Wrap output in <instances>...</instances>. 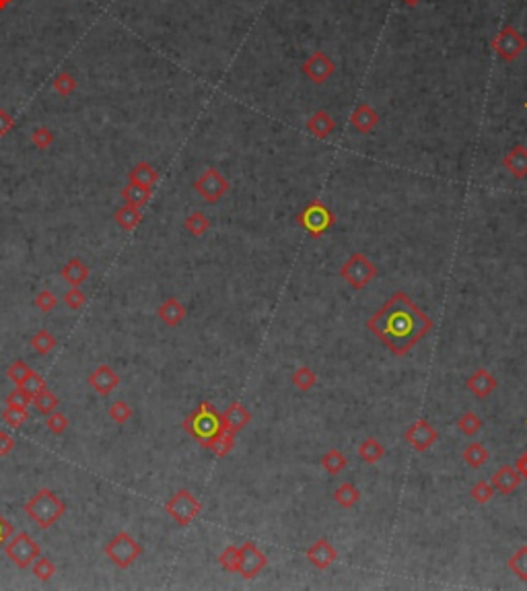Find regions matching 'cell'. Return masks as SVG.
I'll return each mask as SVG.
<instances>
[{
	"label": "cell",
	"instance_id": "6da1fadb",
	"mask_svg": "<svg viewBox=\"0 0 527 591\" xmlns=\"http://www.w3.org/2000/svg\"><path fill=\"white\" fill-rule=\"evenodd\" d=\"M433 328V320L404 291L394 293L367 322V330H371V334H375L396 357L408 355Z\"/></svg>",
	"mask_w": 527,
	"mask_h": 591
},
{
	"label": "cell",
	"instance_id": "7a4b0ae2",
	"mask_svg": "<svg viewBox=\"0 0 527 591\" xmlns=\"http://www.w3.org/2000/svg\"><path fill=\"white\" fill-rule=\"evenodd\" d=\"M183 429L188 435H192L202 447H208L223 431V414L210 404V402H202L186 421H183Z\"/></svg>",
	"mask_w": 527,
	"mask_h": 591
},
{
	"label": "cell",
	"instance_id": "3957f363",
	"mask_svg": "<svg viewBox=\"0 0 527 591\" xmlns=\"http://www.w3.org/2000/svg\"><path fill=\"white\" fill-rule=\"evenodd\" d=\"M25 513L29 520H33L41 530L52 528L64 513L66 505L58 499V495L49 489H39L27 503H25Z\"/></svg>",
	"mask_w": 527,
	"mask_h": 591
},
{
	"label": "cell",
	"instance_id": "277c9868",
	"mask_svg": "<svg viewBox=\"0 0 527 591\" xmlns=\"http://www.w3.org/2000/svg\"><path fill=\"white\" fill-rule=\"evenodd\" d=\"M297 223L299 227L313 239L322 237L324 233H328L334 223H336V214L330 210V206L322 200H311L299 214H297Z\"/></svg>",
	"mask_w": 527,
	"mask_h": 591
},
{
	"label": "cell",
	"instance_id": "5b68a950",
	"mask_svg": "<svg viewBox=\"0 0 527 591\" xmlns=\"http://www.w3.org/2000/svg\"><path fill=\"white\" fill-rule=\"evenodd\" d=\"M105 555L117 569H128L140 559L142 546L128 532H120L105 544Z\"/></svg>",
	"mask_w": 527,
	"mask_h": 591
},
{
	"label": "cell",
	"instance_id": "8992f818",
	"mask_svg": "<svg viewBox=\"0 0 527 591\" xmlns=\"http://www.w3.org/2000/svg\"><path fill=\"white\" fill-rule=\"evenodd\" d=\"M340 276L350 285V289L361 291L371 280L377 278V266L365 254H352L340 268Z\"/></svg>",
	"mask_w": 527,
	"mask_h": 591
},
{
	"label": "cell",
	"instance_id": "52a82bcc",
	"mask_svg": "<svg viewBox=\"0 0 527 591\" xmlns=\"http://www.w3.org/2000/svg\"><path fill=\"white\" fill-rule=\"evenodd\" d=\"M165 511L169 513V517L181 526V528H188L202 511V503L186 489L177 491L167 503H165Z\"/></svg>",
	"mask_w": 527,
	"mask_h": 591
},
{
	"label": "cell",
	"instance_id": "ba28073f",
	"mask_svg": "<svg viewBox=\"0 0 527 591\" xmlns=\"http://www.w3.org/2000/svg\"><path fill=\"white\" fill-rule=\"evenodd\" d=\"M4 553L16 569H27L37 557H41V546L29 534L21 532L16 536L12 534V538L4 544Z\"/></svg>",
	"mask_w": 527,
	"mask_h": 591
},
{
	"label": "cell",
	"instance_id": "9c48e42d",
	"mask_svg": "<svg viewBox=\"0 0 527 591\" xmlns=\"http://www.w3.org/2000/svg\"><path fill=\"white\" fill-rule=\"evenodd\" d=\"M493 49L503 62H515L527 49V39L513 25H505L493 39Z\"/></svg>",
	"mask_w": 527,
	"mask_h": 591
},
{
	"label": "cell",
	"instance_id": "30bf717a",
	"mask_svg": "<svg viewBox=\"0 0 527 591\" xmlns=\"http://www.w3.org/2000/svg\"><path fill=\"white\" fill-rule=\"evenodd\" d=\"M229 179L216 167H206L194 181V190L208 204H216L229 192Z\"/></svg>",
	"mask_w": 527,
	"mask_h": 591
},
{
	"label": "cell",
	"instance_id": "8fae6325",
	"mask_svg": "<svg viewBox=\"0 0 527 591\" xmlns=\"http://www.w3.org/2000/svg\"><path fill=\"white\" fill-rule=\"evenodd\" d=\"M301 70H303V74H305L313 85H324V82H328V80L332 78V74L336 72V64H334V60H332L326 52L315 49V52L303 62Z\"/></svg>",
	"mask_w": 527,
	"mask_h": 591
},
{
	"label": "cell",
	"instance_id": "7c38bea8",
	"mask_svg": "<svg viewBox=\"0 0 527 591\" xmlns=\"http://www.w3.org/2000/svg\"><path fill=\"white\" fill-rule=\"evenodd\" d=\"M268 565V559L266 555L254 544V542H245L241 548H239V567H237V573L243 577V579H254L256 575H260Z\"/></svg>",
	"mask_w": 527,
	"mask_h": 591
},
{
	"label": "cell",
	"instance_id": "4fadbf2b",
	"mask_svg": "<svg viewBox=\"0 0 527 591\" xmlns=\"http://www.w3.org/2000/svg\"><path fill=\"white\" fill-rule=\"evenodd\" d=\"M404 439H406L416 451L425 454V451H429V449L437 443L439 433H437V429H435L429 421L418 419V421L404 433Z\"/></svg>",
	"mask_w": 527,
	"mask_h": 591
},
{
	"label": "cell",
	"instance_id": "5bb4252c",
	"mask_svg": "<svg viewBox=\"0 0 527 591\" xmlns=\"http://www.w3.org/2000/svg\"><path fill=\"white\" fill-rule=\"evenodd\" d=\"M305 555H307V561H309L315 569H319V571L330 569V567L336 563V559H338V550H336L326 538L313 542V544L307 548Z\"/></svg>",
	"mask_w": 527,
	"mask_h": 591
},
{
	"label": "cell",
	"instance_id": "9a60e30c",
	"mask_svg": "<svg viewBox=\"0 0 527 591\" xmlns=\"http://www.w3.org/2000/svg\"><path fill=\"white\" fill-rule=\"evenodd\" d=\"M377 124H379V113L369 103H359L350 113V126L359 134H371L377 128Z\"/></svg>",
	"mask_w": 527,
	"mask_h": 591
},
{
	"label": "cell",
	"instance_id": "2e32d148",
	"mask_svg": "<svg viewBox=\"0 0 527 591\" xmlns=\"http://www.w3.org/2000/svg\"><path fill=\"white\" fill-rule=\"evenodd\" d=\"M120 383V377L109 365H99L91 375H89V386L99 394V396H109Z\"/></svg>",
	"mask_w": 527,
	"mask_h": 591
},
{
	"label": "cell",
	"instance_id": "e0dca14e",
	"mask_svg": "<svg viewBox=\"0 0 527 591\" xmlns=\"http://www.w3.org/2000/svg\"><path fill=\"white\" fill-rule=\"evenodd\" d=\"M497 386H499V381H497V377L491 373V371H486V369H476L468 379H466V388L476 396V398H489L495 390H497Z\"/></svg>",
	"mask_w": 527,
	"mask_h": 591
},
{
	"label": "cell",
	"instance_id": "ac0fdd59",
	"mask_svg": "<svg viewBox=\"0 0 527 591\" xmlns=\"http://www.w3.org/2000/svg\"><path fill=\"white\" fill-rule=\"evenodd\" d=\"M251 421V412L241 404V402H233L225 412H223V427L225 431L237 435L239 431H243Z\"/></svg>",
	"mask_w": 527,
	"mask_h": 591
},
{
	"label": "cell",
	"instance_id": "d6986e66",
	"mask_svg": "<svg viewBox=\"0 0 527 591\" xmlns=\"http://www.w3.org/2000/svg\"><path fill=\"white\" fill-rule=\"evenodd\" d=\"M522 482V474L513 468V466H503L499 468L493 478H491V484L495 489V493H501V495H511Z\"/></svg>",
	"mask_w": 527,
	"mask_h": 591
},
{
	"label": "cell",
	"instance_id": "ffe728a7",
	"mask_svg": "<svg viewBox=\"0 0 527 591\" xmlns=\"http://www.w3.org/2000/svg\"><path fill=\"white\" fill-rule=\"evenodd\" d=\"M505 169L515 177V179H526L527 177V146L517 144L513 146L505 157H503Z\"/></svg>",
	"mask_w": 527,
	"mask_h": 591
},
{
	"label": "cell",
	"instance_id": "44dd1931",
	"mask_svg": "<svg viewBox=\"0 0 527 591\" xmlns=\"http://www.w3.org/2000/svg\"><path fill=\"white\" fill-rule=\"evenodd\" d=\"M305 128H307V132H311L315 138L326 140V138L336 130V122H334V118H332L326 109H319V111H315V113L305 122Z\"/></svg>",
	"mask_w": 527,
	"mask_h": 591
},
{
	"label": "cell",
	"instance_id": "7402d4cb",
	"mask_svg": "<svg viewBox=\"0 0 527 591\" xmlns=\"http://www.w3.org/2000/svg\"><path fill=\"white\" fill-rule=\"evenodd\" d=\"M157 313H159V317H161V322H163L165 326L177 328V326L186 320L188 309H186L175 297H169V299H165V301L161 303V307L157 309Z\"/></svg>",
	"mask_w": 527,
	"mask_h": 591
},
{
	"label": "cell",
	"instance_id": "603a6c76",
	"mask_svg": "<svg viewBox=\"0 0 527 591\" xmlns=\"http://www.w3.org/2000/svg\"><path fill=\"white\" fill-rule=\"evenodd\" d=\"M128 181L138 183V186H144V188H153V186L159 181V171H157L150 163L140 161V163H136V165L128 171Z\"/></svg>",
	"mask_w": 527,
	"mask_h": 591
},
{
	"label": "cell",
	"instance_id": "cb8c5ba5",
	"mask_svg": "<svg viewBox=\"0 0 527 591\" xmlns=\"http://www.w3.org/2000/svg\"><path fill=\"white\" fill-rule=\"evenodd\" d=\"M60 276L70 285V287H80L89 278V266L80 262L78 258H72L66 262V266L60 270Z\"/></svg>",
	"mask_w": 527,
	"mask_h": 591
},
{
	"label": "cell",
	"instance_id": "d4e9b609",
	"mask_svg": "<svg viewBox=\"0 0 527 591\" xmlns=\"http://www.w3.org/2000/svg\"><path fill=\"white\" fill-rule=\"evenodd\" d=\"M120 196L124 198L126 204H134V206L142 208V206L148 204V200L153 198V188H144V186H138V183L128 181V183L122 188Z\"/></svg>",
	"mask_w": 527,
	"mask_h": 591
},
{
	"label": "cell",
	"instance_id": "484cf974",
	"mask_svg": "<svg viewBox=\"0 0 527 591\" xmlns=\"http://www.w3.org/2000/svg\"><path fill=\"white\" fill-rule=\"evenodd\" d=\"M113 219L124 231H134L142 221V208H138L134 204H124L122 208L115 210Z\"/></svg>",
	"mask_w": 527,
	"mask_h": 591
},
{
	"label": "cell",
	"instance_id": "4316f807",
	"mask_svg": "<svg viewBox=\"0 0 527 591\" xmlns=\"http://www.w3.org/2000/svg\"><path fill=\"white\" fill-rule=\"evenodd\" d=\"M462 458H464V462H466V466H468V468L478 470V468H482V466L489 462L491 454H489V449H486L482 443H478V441H476V443H470V445L464 449Z\"/></svg>",
	"mask_w": 527,
	"mask_h": 591
},
{
	"label": "cell",
	"instance_id": "83f0119b",
	"mask_svg": "<svg viewBox=\"0 0 527 591\" xmlns=\"http://www.w3.org/2000/svg\"><path fill=\"white\" fill-rule=\"evenodd\" d=\"M383 456H385V447L375 437H369L359 445V458L365 464H377Z\"/></svg>",
	"mask_w": 527,
	"mask_h": 591
},
{
	"label": "cell",
	"instance_id": "f1b7e54d",
	"mask_svg": "<svg viewBox=\"0 0 527 591\" xmlns=\"http://www.w3.org/2000/svg\"><path fill=\"white\" fill-rule=\"evenodd\" d=\"M334 501H336L340 507L350 509V507H355V505L361 501V491H359L355 484H350V482H344V484H340V487L334 491Z\"/></svg>",
	"mask_w": 527,
	"mask_h": 591
},
{
	"label": "cell",
	"instance_id": "f546056e",
	"mask_svg": "<svg viewBox=\"0 0 527 591\" xmlns=\"http://www.w3.org/2000/svg\"><path fill=\"white\" fill-rule=\"evenodd\" d=\"M322 466H324V470H326L328 474L336 476V474H340V472L348 466V460H346V456H344L340 449H328V451L322 456Z\"/></svg>",
	"mask_w": 527,
	"mask_h": 591
},
{
	"label": "cell",
	"instance_id": "4dcf8cb0",
	"mask_svg": "<svg viewBox=\"0 0 527 591\" xmlns=\"http://www.w3.org/2000/svg\"><path fill=\"white\" fill-rule=\"evenodd\" d=\"M76 87H78V82H76L74 74L68 72V70L58 72V74L54 76V80H52V89H54V93H58L60 97H70V95L76 91Z\"/></svg>",
	"mask_w": 527,
	"mask_h": 591
},
{
	"label": "cell",
	"instance_id": "1f68e13d",
	"mask_svg": "<svg viewBox=\"0 0 527 591\" xmlns=\"http://www.w3.org/2000/svg\"><path fill=\"white\" fill-rule=\"evenodd\" d=\"M56 346H58V340H56V336L49 334L47 330H37V332L31 336V348H33L37 355H49Z\"/></svg>",
	"mask_w": 527,
	"mask_h": 591
},
{
	"label": "cell",
	"instance_id": "d6a6232c",
	"mask_svg": "<svg viewBox=\"0 0 527 591\" xmlns=\"http://www.w3.org/2000/svg\"><path fill=\"white\" fill-rule=\"evenodd\" d=\"M58 404H60V400H58V396L54 394V392H49V388H43L41 392H37L35 396H33V406L41 412V414H52L56 408H58Z\"/></svg>",
	"mask_w": 527,
	"mask_h": 591
},
{
	"label": "cell",
	"instance_id": "836d02e7",
	"mask_svg": "<svg viewBox=\"0 0 527 591\" xmlns=\"http://www.w3.org/2000/svg\"><path fill=\"white\" fill-rule=\"evenodd\" d=\"M183 227H186V231H188L190 235L202 237V235L210 229V221H208V216H206L204 212L196 210V212H192V214L183 221Z\"/></svg>",
	"mask_w": 527,
	"mask_h": 591
},
{
	"label": "cell",
	"instance_id": "e575fe53",
	"mask_svg": "<svg viewBox=\"0 0 527 591\" xmlns=\"http://www.w3.org/2000/svg\"><path fill=\"white\" fill-rule=\"evenodd\" d=\"M317 383V375L313 373L311 367L307 365H301L295 373H293V386L301 392H309L313 386Z\"/></svg>",
	"mask_w": 527,
	"mask_h": 591
},
{
	"label": "cell",
	"instance_id": "d590c367",
	"mask_svg": "<svg viewBox=\"0 0 527 591\" xmlns=\"http://www.w3.org/2000/svg\"><path fill=\"white\" fill-rule=\"evenodd\" d=\"M233 447H235V435L229 431H223L206 449H210L216 458H225L233 451Z\"/></svg>",
	"mask_w": 527,
	"mask_h": 591
},
{
	"label": "cell",
	"instance_id": "8d00e7d4",
	"mask_svg": "<svg viewBox=\"0 0 527 591\" xmlns=\"http://www.w3.org/2000/svg\"><path fill=\"white\" fill-rule=\"evenodd\" d=\"M31 373H33V369L25 363V361H14L8 369H6V377L14 383V388H21L29 377H31Z\"/></svg>",
	"mask_w": 527,
	"mask_h": 591
},
{
	"label": "cell",
	"instance_id": "74e56055",
	"mask_svg": "<svg viewBox=\"0 0 527 591\" xmlns=\"http://www.w3.org/2000/svg\"><path fill=\"white\" fill-rule=\"evenodd\" d=\"M29 419L27 408H19V406H6V410L2 412V421L10 427V429H21Z\"/></svg>",
	"mask_w": 527,
	"mask_h": 591
},
{
	"label": "cell",
	"instance_id": "f35d334b",
	"mask_svg": "<svg viewBox=\"0 0 527 591\" xmlns=\"http://www.w3.org/2000/svg\"><path fill=\"white\" fill-rule=\"evenodd\" d=\"M458 429H460L464 435L474 437V435H476V433H480V429H482V419H480L476 412H466V414H462V416H460V421H458Z\"/></svg>",
	"mask_w": 527,
	"mask_h": 591
},
{
	"label": "cell",
	"instance_id": "ab89813d",
	"mask_svg": "<svg viewBox=\"0 0 527 591\" xmlns=\"http://www.w3.org/2000/svg\"><path fill=\"white\" fill-rule=\"evenodd\" d=\"M31 569H33V575H35L41 583L49 581V579L56 575V565H54L49 559H45V557H37V559L33 561Z\"/></svg>",
	"mask_w": 527,
	"mask_h": 591
},
{
	"label": "cell",
	"instance_id": "60d3db41",
	"mask_svg": "<svg viewBox=\"0 0 527 591\" xmlns=\"http://www.w3.org/2000/svg\"><path fill=\"white\" fill-rule=\"evenodd\" d=\"M509 569L513 571L515 577L522 581H527V546H522L511 559H509Z\"/></svg>",
	"mask_w": 527,
	"mask_h": 591
},
{
	"label": "cell",
	"instance_id": "b9f144b4",
	"mask_svg": "<svg viewBox=\"0 0 527 591\" xmlns=\"http://www.w3.org/2000/svg\"><path fill=\"white\" fill-rule=\"evenodd\" d=\"M218 563H221V567H223L227 573H237V567H239V546L229 544V546L221 553Z\"/></svg>",
	"mask_w": 527,
	"mask_h": 591
},
{
	"label": "cell",
	"instance_id": "7bdbcfd3",
	"mask_svg": "<svg viewBox=\"0 0 527 591\" xmlns=\"http://www.w3.org/2000/svg\"><path fill=\"white\" fill-rule=\"evenodd\" d=\"M31 142L39 148V150H47L54 144V132L45 126H37L31 132Z\"/></svg>",
	"mask_w": 527,
	"mask_h": 591
},
{
	"label": "cell",
	"instance_id": "ee69618b",
	"mask_svg": "<svg viewBox=\"0 0 527 591\" xmlns=\"http://www.w3.org/2000/svg\"><path fill=\"white\" fill-rule=\"evenodd\" d=\"M109 419L117 425H126L132 419V408L124 402V400H115L109 406Z\"/></svg>",
	"mask_w": 527,
	"mask_h": 591
},
{
	"label": "cell",
	"instance_id": "f6af8a7d",
	"mask_svg": "<svg viewBox=\"0 0 527 591\" xmlns=\"http://www.w3.org/2000/svg\"><path fill=\"white\" fill-rule=\"evenodd\" d=\"M470 495H472V499H474L476 503H480V505H486V503H489V501L495 497V489H493V484H491V482H486V480H480V482H476V484L472 487Z\"/></svg>",
	"mask_w": 527,
	"mask_h": 591
},
{
	"label": "cell",
	"instance_id": "bcb514c9",
	"mask_svg": "<svg viewBox=\"0 0 527 591\" xmlns=\"http://www.w3.org/2000/svg\"><path fill=\"white\" fill-rule=\"evenodd\" d=\"M62 303H64L68 309L78 311V309L87 303V297H85V293L80 291V287H72L70 291H66V293L62 295Z\"/></svg>",
	"mask_w": 527,
	"mask_h": 591
},
{
	"label": "cell",
	"instance_id": "7dc6e473",
	"mask_svg": "<svg viewBox=\"0 0 527 591\" xmlns=\"http://www.w3.org/2000/svg\"><path fill=\"white\" fill-rule=\"evenodd\" d=\"M33 402V396L21 386V388H14L8 396H6V406H19V408H27L29 404Z\"/></svg>",
	"mask_w": 527,
	"mask_h": 591
},
{
	"label": "cell",
	"instance_id": "c3c4849f",
	"mask_svg": "<svg viewBox=\"0 0 527 591\" xmlns=\"http://www.w3.org/2000/svg\"><path fill=\"white\" fill-rule=\"evenodd\" d=\"M45 429L49 431V433H54V435H62L66 429H68V419L62 414V412H52V414H47V419H45Z\"/></svg>",
	"mask_w": 527,
	"mask_h": 591
},
{
	"label": "cell",
	"instance_id": "681fc988",
	"mask_svg": "<svg viewBox=\"0 0 527 591\" xmlns=\"http://www.w3.org/2000/svg\"><path fill=\"white\" fill-rule=\"evenodd\" d=\"M35 307L43 313H49L56 305H58V297L52 293V291H39L37 297H35Z\"/></svg>",
	"mask_w": 527,
	"mask_h": 591
},
{
	"label": "cell",
	"instance_id": "f907efd6",
	"mask_svg": "<svg viewBox=\"0 0 527 591\" xmlns=\"http://www.w3.org/2000/svg\"><path fill=\"white\" fill-rule=\"evenodd\" d=\"M23 388H25L31 396H35L37 392H41V390H43V388H47V386H45V379H43L39 373H35V371H33V373H31V377L23 383Z\"/></svg>",
	"mask_w": 527,
	"mask_h": 591
},
{
	"label": "cell",
	"instance_id": "816d5d0a",
	"mask_svg": "<svg viewBox=\"0 0 527 591\" xmlns=\"http://www.w3.org/2000/svg\"><path fill=\"white\" fill-rule=\"evenodd\" d=\"M12 128H14V118L4 107H0V136H6Z\"/></svg>",
	"mask_w": 527,
	"mask_h": 591
},
{
	"label": "cell",
	"instance_id": "f5cc1de1",
	"mask_svg": "<svg viewBox=\"0 0 527 591\" xmlns=\"http://www.w3.org/2000/svg\"><path fill=\"white\" fill-rule=\"evenodd\" d=\"M12 534H14V528H12V524L8 522V520H4L2 515H0V548L12 538Z\"/></svg>",
	"mask_w": 527,
	"mask_h": 591
},
{
	"label": "cell",
	"instance_id": "db71d44e",
	"mask_svg": "<svg viewBox=\"0 0 527 591\" xmlns=\"http://www.w3.org/2000/svg\"><path fill=\"white\" fill-rule=\"evenodd\" d=\"M12 447H14V439L8 433L0 431V456H8Z\"/></svg>",
	"mask_w": 527,
	"mask_h": 591
},
{
	"label": "cell",
	"instance_id": "11a10c76",
	"mask_svg": "<svg viewBox=\"0 0 527 591\" xmlns=\"http://www.w3.org/2000/svg\"><path fill=\"white\" fill-rule=\"evenodd\" d=\"M515 470L522 474V478H527V449L515 460Z\"/></svg>",
	"mask_w": 527,
	"mask_h": 591
},
{
	"label": "cell",
	"instance_id": "9f6ffc18",
	"mask_svg": "<svg viewBox=\"0 0 527 591\" xmlns=\"http://www.w3.org/2000/svg\"><path fill=\"white\" fill-rule=\"evenodd\" d=\"M423 0H402V4H406V6H410V8H414V6H418Z\"/></svg>",
	"mask_w": 527,
	"mask_h": 591
},
{
	"label": "cell",
	"instance_id": "6f0895ef",
	"mask_svg": "<svg viewBox=\"0 0 527 591\" xmlns=\"http://www.w3.org/2000/svg\"><path fill=\"white\" fill-rule=\"evenodd\" d=\"M10 4H12V0H0V12H2V10H6Z\"/></svg>",
	"mask_w": 527,
	"mask_h": 591
},
{
	"label": "cell",
	"instance_id": "680465c9",
	"mask_svg": "<svg viewBox=\"0 0 527 591\" xmlns=\"http://www.w3.org/2000/svg\"><path fill=\"white\" fill-rule=\"evenodd\" d=\"M524 107H526V109H527V101H526V105H524Z\"/></svg>",
	"mask_w": 527,
	"mask_h": 591
}]
</instances>
